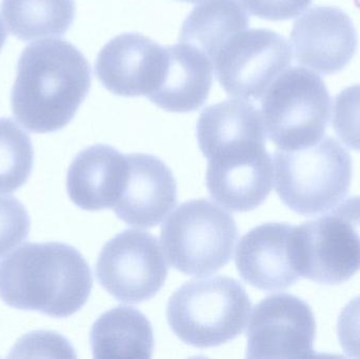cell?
<instances>
[{
  "label": "cell",
  "mask_w": 360,
  "mask_h": 359,
  "mask_svg": "<svg viewBox=\"0 0 360 359\" xmlns=\"http://www.w3.org/2000/svg\"><path fill=\"white\" fill-rule=\"evenodd\" d=\"M90 63L71 42L46 39L21 53L11 94L17 122L33 133H53L70 124L88 96Z\"/></svg>",
  "instance_id": "1"
},
{
  "label": "cell",
  "mask_w": 360,
  "mask_h": 359,
  "mask_svg": "<svg viewBox=\"0 0 360 359\" xmlns=\"http://www.w3.org/2000/svg\"><path fill=\"white\" fill-rule=\"evenodd\" d=\"M92 287L90 266L63 242H27L0 263V299L15 309L68 318L86 305Z\"/></svg>",
  "instance_id": "2"
},
{
  "label": "cell",
  "mask_w": 360,
  "mask_h": 359,
  "mask_svg": "<svg viewBox=\"0 0 360 359\" xmlns=\"http://www.w3.org/2000/svg\"><path fill=\"white\" fill-rule=\"evenodd\" d=\"M251 301L228 276L191 280L169 299L167 320L174 334L195 348L218 347L236 339L249 322Z\"/></svg>",
  "instance_id": "3"
},
{
  "label": "cell",
  "mask_w": 360,
  "mask_h": 359,
  "mask_svg": "<svg viewBox=\"0 0 360 359\" xmlns=\"http://www.w3.org/2000/svg\"><path fill=\"white\" fill-rule=\"evenodd\" d=\"M274 169L279 198L298 214L331 210L350 191L352 158L331 136L302 149L277 150Z\"/></svg>",
  "instance_id": "4"
},
{
  "label": "cell",
  "mask_w": 360,
  "mask_h": 359,
  "mask_svg": "<svg viewBox=\"0 0 360 359\" xmlns=\"http://www.w3.org/2000/svg\"><path fill=\"white\" fill-rule=\"evenodd\" d=\"M232 215L207 200L180 204L165 221L160 242L169 263L191 276H207L228 265L238 240Z\"/></svg>",
  "instance_id": "5"
},
{
  "label": "cell",
  "mask_w": 360,
  "mask_h": 359,
  "mask_svg": "<svg viewBox=\"0 0 360 359\" xmlns=\"http://www.w3.org/2000/svg\"><path fill=\"white\" fill-rule=\"evenodd\" d=\"M331 97L317 74L300 67L285 70L262 98L266 134L279 150L302 149L325 134Z\"/></svg>",
  "instance_id": "6"
},
{
  "label": "cell",
  "mask_w": 360,
  "mask_h": 359,
  "mask_svg": "<svg viewBox=\"0 0 360 359\" xmlns=\"http://www.w3.org/2000/svg\"><path fill=\"white\" fill-rule=\"evenodd\" d=\"M298 273L321 285L348 282L360 271V196L294 232Z\"/></svg>",
  "instance_id": "7"
},
{
  "label": "cell",
  "mask_w": 360,
  "mask_h": 359,
  "mask_svg": "<svg viewBox=\"0 0 360 359\" xmlns=\"http://www.w3.org/2000/svg\"><path fill=\"white\" fill-rule=\"evenodd\" d=\"M291 61L292 48L283 36L268 29H247L233 36L212 63L230 96L260 100Z\"/></svg>",
  "instance_id": "8"
},
{
  "label": "cell",
  "mask_w": 360,
  "mask_h": 359,
  "mask_svg": "<svg viewBox=\"0 0 360 359\" xmlns=\"http://www.w3.org/2000/svg\"><path fill=\"white\" fill-rule=\"evenodd\" d=\"M168 274L158 238L143 230H126L116 235L105 244L96 263L101 287L127 303L153 299Z\"/></svg>",
  "instance_id": "9"
},
{
  "label": "cell",
  "mask_w": 360,
  "mask_h": 359,
  "mask_svg": "<svg viewBox=\"0 0 360 359\" xmlns=\"http://www.w3.org/2000/svg\"><path fill=\"white\" fill-rule=\"evenodd\" d=\"M316 322L310 306L295 295H271L255 306L248 329L247 358L315 355Z\"/></svg>",
  "instance_id": "10"
},
{
  "label": "cell",
  "mask_w": 360,
  "mask_h": 359,
  "mask_svg": "<svg viewBox=\"0 0 360 359\" xmlns=\"http://www.w3.org/2000/svg\"><path fill=\"white\" fill-rule=\"evenodd\" d=\"M167 48L139 33L110 40L99 52L95 74L103 86L124 97L149 98L162 81Z\"/></svg>",
  "instance_id": "11"
},
{
  "label": "cell",
  "mask_w": 360,
  "mask_h": 359,
  "mask_svg": "<svg viewBox=\"0 0 360 359\" xmlns=\"http://www.w3.org/2000/svg\"><path fill=\"white\" fill-rule=\"evenodd\" d=\"M296 60L323 75L344 70L356 54L359 37L350 17L336 6H314L294 22Z\"/></svg>",
  "instance_id": "12"
},
{
  "label": "cell",
  "mask_w": 360,
  "mask_h": 359,
  "mask_svg": "<svg viewBox=\"0 0 360 359\" xmlns=\"http://www.w3.org/2000/svg\"><path fill=\"white\" fill-rule=\"evenodd\" d=\"M295 227L289 223L257 226L243 236L235 263L241 278L258 290L277 292L300 278L294 253Z\"/></svg>",
  "instance_id": "13"
},
{
  "label": "cell",
  "mask_w": 360,
  "mask_h": 359,
  "mask_svg": "<svg viewBox=\"0 0 360 359\" xmlns=\"http://www.w3.org/2000/svg\"><path fill=\"white\" fill-rule=\"evenodd\" d=\"M127 159L128 177L114 212L132 227H155L176 204V179L156 156L134 153Z\"/></svg>",
  "instance_id": "14"
},
{
  "label": "cell",
  "mask_w": 360,
  "mask_h": 359,
  "mask_svg": "<svg viewBox=\"0 0 360 359\" xmlns=\"http://www.w3.org/2000/svg\"><path fill=\"white\" fill-rule=\"evenodd\" d=\"M197 141L207 160L264 151L266 130L262 113L245 99H228L210 105L199 116Z\"/></svg>",
  "instance_id": "15"
},
{
  "label": "cell",
  "mask_w": 360,
  "mask_h": 359,
  "mask_svg": "<svg viewBox=\"0 0 360 359\" xmlns=\"http://www.w3.org/2000/svg\"><path fill=\"white\" fill-rule=\"evenodd\" d=\"M128 177L127 155L108 145H95L77 154L67 175L70 200L86 211L113 209Z\"/></svg>",
  "instance_id": "16"
},
{
  "label": "cell",
  "mask_w": 360,
  "mask_h": 359,
  "mask_svg": "<svg viewBox=\"0 0 360 359\" xmlns=\"http://www.w3.org/2000/svg\"><path fill=\"white\" fill-rule=\"evenodd\" d=\"M274 166L268 151L209 160L207 188L218 204L233 212H249L270 195Z\"/></svg>",
  "instance_id": "17"
},
{
  "label": "cell",
  "mask_w": 360,
  "mask_h": 359,
  "mask_svg": "<svg viewBox=\"0 0 360 359\" xmlns=\"http://www.w3.org/2000/svg\"><path fill=\"white\" fill-rule=\"evenodd\" d=\"M167 61L162 81L150 100L160 109L188 113L200 109L213 84L211 59L191 44L166 46Z\"/></svg>",
  "instance_id": "18"
},
{
  "label": "cell",
  "mask_w": 360,
  "mask_h": 359,
  "mask_svg": "<svg viewBox=\"0 0 360 359\" xmlns=\"http://www.w3.org/2000/svg\"><path fill=\"white\" fill-rule=\"evenodd\" d=\"M90 341L97 359H148L153 355L151 322L132 307L122 306L105 312L93 325Z\"/></svg>",
  "instance_id": "19"
},
{
  "label": "cell",
  "mask_w": 360,
  "mask_h": 359,
  "mask_svg": "<svg viewBox=\"0 0 360 359\" xmlns=\"http://www.w3.org/2000/svg\"><path fill=\"white\" fill-rule=\"evenodd\" d=\"M250 18L238 0H209L195 6L182 23L179 39L211 61L236 34L249 29Z\"/></svg>",
  "instance_id": "20"
},
{
  "label": "cell",
  "mask_w": 360,
  "mask_h": 359,
  "mask_svg": "<svg viewBox=\"0 0 360 359\" xmlns=\"http://www.w3.org/2000/svg\"><path fill=\"white\" fill-rule=\"evenodd\" d=\"M0 12L11 34L30 41L67 33L76 4L75 0H2Z\"/></svg>",
  "instance_id": "21"
},
{
  "label": "cell",
  "mask_w": 360,
  "mask_h": 359,
  "mask_svg": "<svg viewBox=\"0 0 360 359\" xmlns=\"http://www.w3.org/2000/svg\"><path fill=\"white\" fill-rule=\"evenodd\" d=\"M33 164L29 134L10 118H0V193H12L22 187Z\"/></svg>",
  "instance_id": "22"
},
{
  "label": "cell",
  "mask_w": 360,
  "mask_h": 359,
  "mask_svg": "<svg viewBox=\"0 0 360 359\" xmlns=\"http://www.w3.org/2000/svg\"><path fill=\"white\" fill-rule=\"evenodd\" d=\"M332 126L345 145L360 152V84L349 86L336 96Z\"/></svg>",
  "instance_id": "23"
},
{
  "label": "cell",
  "mask_w": 360,
  "mask_h": 359,
  "mask_svg": "<svg viewBox=\"0 0 360 359\" xmlns=\"http://www.w3.org/2000/svg\"><path fill=\"white\" fill-rule=\"evenodd\" d=\"M31 218L22 204L13 196L0 195V259L27 240Z\"/></svg>",
  "instance_id": "24"
},
{
  "label": "cell",
  "mask_w": 360,
  "mask_h": 359,
  "mask_svg": "<svg viewBox=\"0 0 360 359\" xmlns=\"http://www.w3.org/2000/svg\"><path fill=\"white\" fill-rule=\"evenodd\" d=\"M250 14L266 20L283 21L296 18L313 0H240Z\"/></svg>",
  "instance_id": "25"
},
{
  "label": "cell",
  "mask_w": 360,
  "mask_h": 359,
  "mask_svg": "<svg viewBox=\"0 0 360 359\" xmlns=\"http://www.w3.org/2000/svg\"><path fill=\"white\" fill-rule=\"evenodd\" d=\"M338 335L344 353L349 358H360V295L340 312Z\"/></svg>",
  "instance_id": "26"
},
{
  "label": "cell",
  "mask_w": 360,
  "mask_h": 359,
  "mask_svg": "<svg viewBox=\"0 0 360 359\" xmlns=\"http://www.w3.org/2000/svg\"><path fill=\"white\" fill-rule=\"evenodd\" d=\"M6 40V32L4 29V23H2L1 19H0V52H1L2 48H4V44Z\"/></svg>",
  "instance_id": "27"
},
{
  "label": "cell",
  "mask_w": 360,
  "mask_h": 359,
  "mask_svg": "<svg viewBox=\"0 0 360 359\" xmlns=\"http://www.w3.org/2000/svg\"><path fill=\"white\" fill-rule=\"evenodd\" d=\"M179 1L190 2V4H199V2L203 1V0H179Z\"/></svg>",
  "instance_id": "28"
}]
</instances>
